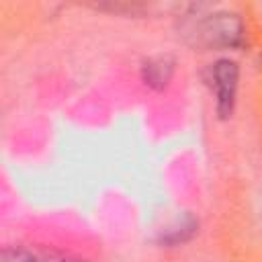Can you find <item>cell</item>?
Returning <instances> with one entry per match:
<instances>
[{"label":"cell","mask_w":262,"mask_h":262,"mask_svg":"<svg viewBox=\"0 0 262 262\" xmlns=\"http://www.w3.org/2000/svg\"><path fill=\"white\" fill-rule=\"evenodd\" d=\"M211 80L215 88L217 98V113L221 119L231 117L235 106V94H237V80H239V68L233 59H219L211 68Z\"/></svg>","instance_id":"obj_2"},{"label":"cell","mask_w":262,"mask_h":262,"mask_svg":"<svg viewBox=\"0 0 262 262\" xmlns=\"http://www.w3.org/2000/svg\"><path fill=\"white\" fill-rule=\"evenodd\" d=\"M172 72H174V61L168 55L151 57L143 63V80L151 88H164L170 82Z\"/></svg>","instance_id":"obj_4"},{"label":"cell","mask_w":262,"mask_h":262,"mask_svg":"<svg viewBox=\"0 0 262 262\" xmlns=\"http://www.w3.org/2000/svg\"><path fill=\"white\" fill-rule=\"evenodd\" d=\"M2 262H86L76 256L31 246H6L2 250Z\"/></svg>","instance_id":"obj_3"},{"label":"cell","mask_w":262,"mask_h":262,"mask_svg":"<svg viewBox=\"0 0 262 262\" xmlns=\"http://www.w3.org/2000/svg\"><path fill=\"white\" fill-rule=\"evenodd\" d=\"M194 37L205 47H237L244 41V25L237 14L219 12L196 23Z\"/></svg>","instance_id":"obj_1"}]
</instances>
